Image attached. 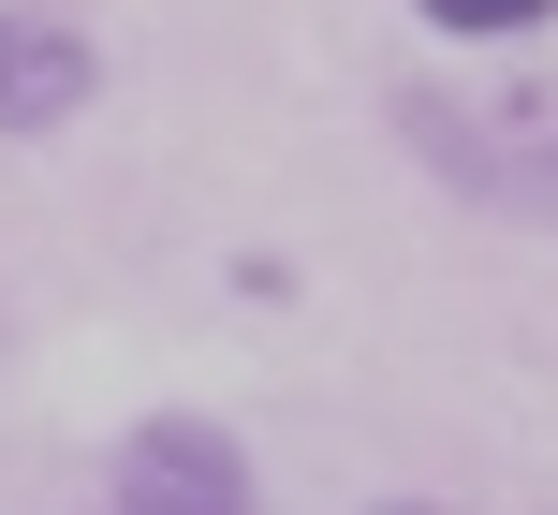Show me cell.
I'll use <instances>...</instances> for the list:
<instances>
[{"instance_id":"1","label":"cell","mask_w":558,"mask_h":515,"mask_svg":"<svg viewBox=\"0 0 558 515\" xmlns=\"http://www.w3.org/2000/svg\"><path fill=\"white\" fill-rule=\"evenodd\" d=\"M104 515H265L251 442L206 428V412H133L104 457Z\"/></svg>"},{"instance_id":"2","label":"cell","mask_w":558,"mask_h":515,"mask_svg":"<svg viewBox=\"0 0 558 515\" xmlns=\"http://www.w3.org/2000/svg\"><path fill=\"white\" fill-rule=\"evenodd\" d=\"M104 104V45L45 0H0V147H45Z\"/></svg>"},{"instance_id":"3","label":"cell","mask_w":558,"mask_h":515,"mask_svg":"<svg viewBox=\"0 0 558 515\" xmlns=\"http://www.w3.org/2000/svg\"><path fill=\"white\" fill-rule=\"evenodd\" d=\"M514 133H530V118H485V104H456L441 74H412V88H397V147H412V163L441 177L456 206H500V192H514Z\"/></svg>"},{"instance_id":"4","label":"cell","mask_w":558,"mask_h":515,"mask_svg":"<svg viewBox=\"0 0 558 515\" xmlns=\"http://www.w3.org/2000/svg\"><path fill=\"white\" fill-rule=\"evenodd\" d=\"M426 45H530V29H558V0H412Z\"/></svg>"},{"instance_id":"5","label":"cell","mask_w":558,"mask_h":515,"mask_svg":"<svg viewBox=\"0 0 558 515\" xmlns=\"http://www.w3.org/2000/svg\"><path fill=\"white\" fill-rule=\"evenodd\" d=\"M500 221H558V133H514V192Z\"/></svg>"},{"instance_id":"6","label":"cell","mask_w":558,"mask_h":515,"mask_svg":"<svg viewBox=\"0 0 558 515\" xmlns=\"http://www.w3.org/2000/svg\"><path fill=\"white\" fill-rule=\"evenodd\" d=\"M367 515H456V501H367Z\"/></svg>"}]
</instances>
